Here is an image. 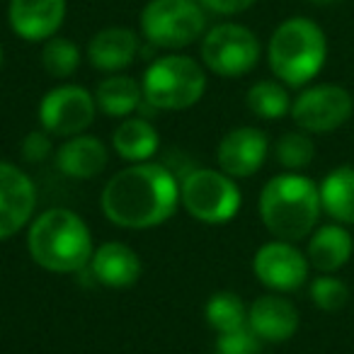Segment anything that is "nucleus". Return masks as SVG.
I'll return each mask as SVG.
<instances>
[{
    "instance_id": "1",
    "label": "nucleus",
    "mask_w": 354,
    "mask_h": 354,
    "mask_svg": "<svg viewBox=\"0 0 354 354\" xmlns=\"http://www.w3.org/2000/svg\"><path fill=\"white\" fill-rule=\"evenodd\" d=\"M180 207L177 175L160 162H131L102 189V212L122 228H153L165 223Z\"/></svg>"
},
{
    "instance_id": "2",
    "label": "nucleus",
    "mask_w": 354,
    "mask_h": 354,
    "mask_svg": "<svg viewBox=\"0 0 354 354\" xmlns=\"http://www.w3.org/2000/svg\"><path fill=\"white\" fill-rule=\"evenodd\" d=\"M27 250L32 260L54 274L83 272L93 260V236L83 218L71 209H49L30 223Z\"/></svg>"
},
{
    "instance_id": "3",
    "label": "nucleus",
    "mask_w": 354,
    "mask_h": 354,
    "mask_svg": "<svg viewBox=\"0 0 354 354\" xmlns=\"http://www.w3.org/2000/svg\"><path fill=\"white\" fill-rule=\"evenodd\" d=\"M320 212L318 185L299 172L272 177L260 192V218L277 241L296 243L310 236Z\"/></svg>"
},
{
    "instance_id": "4",
    "label": "nucleus",
    "mask_w": 354,
    "mask_h": 354,
    "mask_svg": "<svg viewBox=\"0 0 354 354\" xmlns=\"http://www.w3.org/2000/svg\"><path fill=\"white\" fill-rule=\"evenodd\" d=\"M267 59L279 83L301 88L323 71L328 59L325 32L310 17H289L272 35Z\"/></svg>"
},
{
    "instance_id": "5",
    "label": "nucleus",
    "mask_w": 354,
    "mask_h": 354,
    "mask_svg": "<svg viewBox=\"0 0 354 354\" xmlns=\"http://www.w3.org/2000/svg\"><path fill=\"white\" fill-rule=\"evenodd\" d=\"M143 102L160 112H180L194 107L207 93V73L194 59L170 54L156 59L141 80Z\"/></svg>"
},
{
    "instance_id": "6",
    "label": "nucleus",
    "mask_w": 354,
    "mask_h": 354,
    "mask_svg": "<svg viewBox=\"0 0 354 354\" xmlns=\"http://www.w3.org/2000/svg\"><path fill=\"white\" fill-rule=\"evenodd\" d=\"M141 32L158 49H185L207 35V12L197 0H148Z\"/></svg>"
},
{
    "instance_id": "7",
    "label": "nucleus",
    "mask_w": 354,
    "mask_h": 354,
    "mask_svg": "<svg viewBox=\"0 0 354 354\" xmlns=\"http://www.w3.org/2000/svg\"><path fill=\"white\" fill-rule=\"evenodd\" d=\"M180 204L197 221L221 226L238 216L241 212V189L236 180L221 170L194 167L180 183Z\"/></svg>"
},
{
    "instance_id": "8",
    "label": "nucleus",
    "mask_w": 354,
    "mask_h": 354,
    "mask_svg": "<svg viewBox=\"0 0 354 354\" xmlns=\"http://www.w3.org/2000/svg\"><path fill=\"white\" fill-rule=\"evenodd\" d=\"M260 39L255 32L236 22L216 25L202 37V61L221 78H241L260 61Z\"/></svg>"
},
{
    "instance_id": "9",
    "label": "nucleus",
    "mask_w": 354,
    "mask_h": 354,
    "mask_svg": "<svg viewBox=\"0 0 354 354\" xmlns=\"http://www.w3.org/2000/svg\"><path fill=\"white\" fill-rule=\"evenodd\" d=\"M354 112V100L342 85L323 83L304 90L291 102V119L306 133H328L344 127Z\"/></svg>"
},
{
    "instance_id": "10",
    "label": "nucleus",
    "mask_w": 354,
    "mask_h": 354,
    "mask_svg": "<svg viewBox=\"0 0 354 354\" xmlns=\"http://www.w3.org/2000/svg\"><path fill=\"white\" fill-rule=\"evenodd\" d=\"M95 119V97L80 85H59L39 102V122L46 133L71 138L83 133Z\"/></svg>"
},
{
    "instance_id": "11",
    "label": "nucleus",
    "mask_w": 354,
    "mask_h": 354,
    "mask_svg": "<svg viewBox=\"0 0 354 354\" xmlns=\"http://www.w3.org/2000/svg\"><path fill=\"white\" fill-rule=\"evenodd\" d=\"M308 257L286 241L265 243L252 257L255 277L272 291H296L308 279Z\"/></svg>"
},
{
    "instance_id": "12",
    "label": "nucleus",
    "mask_w": 354,
    "mask_h": 354,
    "mask_svg": "<svg viewBox=\"0 0 354 354\" xmlns=\"http://www.w3.org/2000/svg\"><path fill=\"white\" fill-rule=\"evenodd\" d=\"M35 207V183L17 165L0 160V241L22 231L30 223Z\"/></svg>"
},
{
    "instance_id": "13",
    "label": "nucleus",
    "mask_w": 354,
    "mask_h": 354,
    "mask_svg": "<svg viewBox=\"0 0 354 354\" xmlns=\"http://www.w3.org/2000/svg\"><path fill=\"white\" fill-rule=\"evenodd\" d=\"M270 141L262 129L255 127H238L228 131L218 143V167L228 177H250L265 165Z\"/></svg>"
},
{
    "instance_id": "14",
    "label": "nucleus",
    "mask_w": 354,
    "mask_h": 354,
    "mask_svg": "<svg viewBox=\"0 0 354 354\" xmlns=\"http://www.w3.org/2000/svg\"><path fill=\"white\" fill-rule=\"evenodd\" d=\"M8 20L20 39L49 41L66 20V0H10Z\"/></svg>"
},
{
    "instance_id": "15",
    "label": "nucleus",
    "mask_w": 354,
    "mask_h": 354,
    "mask_svg": "<svg viewBox=\"0 0 354 354\" xmlns=\"http://www.w3.org/2000/svg\"><path fill=\"white\" fill-rule=\"evenodd\" d=\"M248 328L262 342H286L299 330V310L279 294H265L248 308Z\"/></svg>"
},
{
    "instance_id": "16",
    "label": "nucleus",
    "mask_w": 354,
    "mask_h": 354,
    "mask_svg": "<svg viewBox=\"0 0 354 354\" xmlns=\"http://www.w3.org/2000/svg\"><path fill=\"white\" fill-rule=\"evenodd\" d=\"M141 272V257L136 255L133 248L124 245V243H102L90 260L93 279L109 289H127V286L136 284Z\"/></svg>"
},
{
    "instance_id": "17",
    "label": "nucleus",
    "mask_w": 354,
    "mask_h": 354,
    "mask_svg": "<svg viewBox=\"0 0 354 354\" xmlns=\"http://www.w3.org/2000/svg\"><path fill=\"white\" fill-rule=\"evenodd\" d=\"M109 153L107 146L97 136L78 133L71 136L64 146L56 151V165L64 175L73 180H93L107 167Z\"/></svg>"
},
{
    "instance_id": "18",
    "label": "nucleus",
    "mask_w": 354,
    "mask_h": 354,
    "mask_svg": "<svg viewBox=\"0 0 354 354\" xmlns=\"http://www.w3.org/2000/svg\"><path fill=\"white\" fill-rule=\"evenodd\" d=\"M138 54V37L127 27H107L88 44V61L93 68L117 73L127 68Z\"/></svg>"
},
{
    "instance_id": "19",
    "label": "nucleus",
    "mask_w": 354,
    "mask_h": 354,
    "mask_svg": "<svg viewBox=\"0 0 354 354\" xmlns=\"http://www.w3.org/2000/svg\"><path fill=\"white\" fill-rule=\"evenodd\" d=\"M352 252L354 241L347 228L342 223H330V226H320L318 231L310 233L306 257H308L310 267H315L323 274H333L347 265Z\"/></svg>"
},
{
    "instance_id": "20",
    "label": "nucleus",
    "mask_w": 354,
    "mask_h": 354,
    "mask_svg": "<svg viewBox=\"0 0 354 354\" xmlns=\"http://www.w3.org/2000/svg\"><path fill=\"white\" fill-rule=\"evenodd\" d=\"M112 143L119 158H124L129 162H146L148 158L156 156L158 146H160V136H158V129L148 119L127 117L114 129Z\"/></svg>"
},
{
    "instance_id": "21",
    "label": "nucleus",
    "mask_w": 354,
    "mask_h": 354,
    "mask_svg": "<svg viewBox=\"0 0 354 354\" xmlns=\"http://www.w3.org/2000/svg\"><path fill=\"white\" fill-rule=\"evenodd\" d=\"M320 207L342 226H354V167H335L320 183Z\"/></svg>"
},
{
    "instance_id": "22",
    "label": "nucleus",
    "mask_w": 354,
    "mask_h": 354,
    "mask_svg": "<svg viewBox=\"0 0 354 354\" xmlns=\"http://www.w3.org/2000/svg\"><path fill=\"white\" fill-rule=\"evenodd\" d=\"M143 102V88L129 75H109L95 90V104L107 117L127 119Z\"/></svg>"
},
{
    "instance_id": "23",
    "label": "nucleus",
    "mask_w": 354,
    "mask_h": 354,
    "mask_svg": "<svg viewBox=\"0 0 354 354\" xmlns=\"http://www.w3.org/2000/svg\"><path fill=\"white\" fill-rule=\"evenodd\" d=\"M245 102L255 117L267 119V122H274V119H281L284 114L291 112V97L286 93V85L279 83V80L255 83L248 90Z\"/></svg>"
},
{
    "instance_id": "24",
    "label": "nucleus",
    "mask_w": 354,
    "mask_h": 354,
    "mask_svg": "<svg viewBox=\"0 0 354 354\" xmlns=\"http://www.w3.org/2000/svg\"><path fill=\"white\" fill-rule=\"evenodd\" d=\"M207 323L216 330L218 335L233 333L248 325V308L243 299L233 291H216L212 299L207 301Z\"/></svg>"
},
{
    "instance_id": "25",
    "label": "nucleus",
    "mask_w": 354,
    "mask_h": 354,
    "mask_svg": "<svg viewBox=\"0 0 354 354\" xmlns=\"http://www.w3.org/2000/svg\"><path fill=\"white\" fill-rule=\"evenodd\" d=\"M41 64L51 78H71L80 68V49L66 37H51L41 49Z\"/></svg>"
},
{
    "instance_id": "26",
    "label": "nucleus",
    "mask_w": 354,
    "mask_h": 354,
    "mask_svg": "<svg viewBox=\"0 0 354 354\" xmlns=\"http://www.w3.org/2000/svg\"><path fill=\"white\" fill-rule=\"evenodd\" d=\"M274 156L286 170H304L315 156V146L306 131H289L277 141Z\"/></svg>"
},
{
    "instance_id": "27",
    "label": "nucleus",
    "mask_w": 354,
    "mask_h": 354,
    "mask_svg": "<svg viewBox=\"0 0 354 354\" xmlns=\"http://www.w3.org/2000/svg\"><path fill=\"white\" fill-rule=\"evenodd\" d=\"M310 301H313L323 313H337V310H342L344 306H347L349 289L337 277L323 274V277H318V279H313V284H310Z\"/></svg>"
},
{
    "instance_id": "28",
    "label": "nucleus",
    "mask_w": 354,
    "mask_h": 354,
    "mask_svg": "<svg viewBox=\"0 0 354 354\" xmlns=\"http://www.w3.org/2000/svg\"><path fill=\"white\" fill-rule=\"evenodd\" d=\"M216 354H262V339L245 325L233 333L218 335Z\"/></svg>"
},
{
    "instance_id": "29",
    "label": "nucleus",
    "mask_w": 354,
    "mask_h": 354,
    "mask_svg": "<svg viewBox=\"0 0 354 354\" xmlns=\"http://www.w3.org/2000/svg\"><path fill=\"white\" fill-rule=\"evenodd\" d=\"M22 158L27 162H44L46 158L54 151V143H51V133L46 131H30L22 138Z\"/></svg>"
},
{
    "instance_id": "30",
    "label": "nucleus",
    "mask_w": 354,
    "mask_h": 354,
    "mask_svg": "<svg viewBox=\"0 0 354 354\" xmlns=\"http://www.w3.org/2000/svg\"><path fill=\"white\" fill-rule=\"evenodd\" d=\"M197 3L204 10H212L216 15H241L255 6V0H197Z\"/></svg>"
},
{
    "instance_id": "31",
    "label": "nucleus",
    "mask_w": 354,
    "mask_h": 354,
    "mask_svg": "<svg viewBox=\"0 0 354 354\" xmlns=\"http://www.w3.org/2000/svg\"><path fill=\"white\" fill-rule=\"evenodd\" d=\"M310 3H315V6H330V3H335V0H310Z\"/></svg>"
},
{
    "instance_id": "32",
    "label": "nucleus",
    "mask_w": 354,
    "mask_h": 354,
    "mask_svg": "<svg viewBox=\"0 0 354 354\" xmlns=\"http://www.w3.org/2000/svg\"><path fill=\"white\" fill-rule=\"evenodd\" d=\"M0 64H3V51H0Z\"/></svg>"
}]
</instances>
